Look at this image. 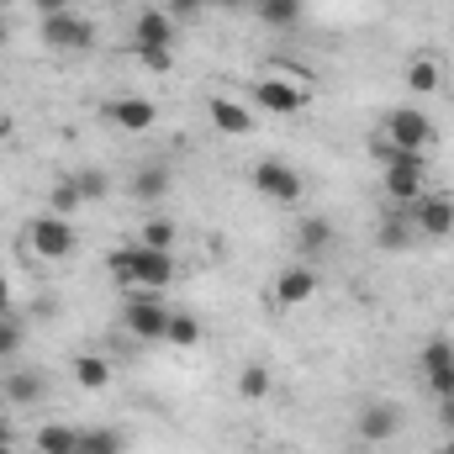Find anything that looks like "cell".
I'll use <instances>...</instances> for the list:
<instances>
[{
	"label": "cell",
	"instance_id": "e575fe53",
	"mask_svg": "<svg viewBox=\"0 0 454 454\" xmlns=\"http://www.w3.org/2000/svg\"><path fill=\"white\" fill-rule=\"evenodd\" d=\"M11 301H16V296H11V280H5V270H0V317H11Z\"/></svg>",
	"mask_w": 454,
	"mask_h": 454
},
{
	"label": "cell",
	"instance_id": "8d00e7d4",
	"mask_svg": "<svg viewBox=\"0 0 454 454\" xmlns=\"http://www.w3.org/2000/svg\"><path fill=\"white\" fill-rule=\"evenodd\" d=\"M439 418H444V428H454V396H444V402H439Z\"/></svg>",
	"mask_w": 454,
	"mask_h": 454
},
{
	"label": "cell",
	"instance_id": "9c48e42d",
	"mask_svg": "<svg viewBox=\"0 0 454 454\" xmlns=\"http://www.w3.org/2000/svg\"><path fill=\"white\" fill-rule=\"evenodd\" d=\"M37 37H43L53 53H85V48H96V27H90V16H80V11L43 16V21H37Z\"/></svg>",
	"mask_w": 454,
	"mask_h": 454
},
{
	"label": "cell",
	"instance_id": "f546056e",
	"mask_svg": "<svg viewBox=\"0 0 454 454\" xmlns=\"http://www.w3.org/2000/svg\"><path fill=\"white\" fill-rule=\"evenodd\" d=\"M439 364H454V343L450 339H428L423 343V370H439Z\"/></svg>",
	"mask_w": 454,
	"mask_h": 454
},
{
	"label": "cell",
	"instance_id": "7bdbcfd3",
	"mask_svg": "<svg viewBox=\"0 0 454 454\" xmlns=\"http://www.w3.org/2000/svg\"><path fill=\"white\" fill-rule=\"evenodd\" d=\"M0 454H16V444H0Z\"/></svg>",
	"mask_w": 454,
	"mask_h": 454
},
{
	"label": "cell",
	"instance_id": "5bb4252c",
	"mask_svg": "<svg viewBox=\"0 0 454 454\" xmlns=\"http://www.w3.org/2000/svg\"><path fill=\"white\" fill-rule=\"evenodd\" d=\"M175 32H180V21L164 5H143V16H132V43L137 48H175Z\"/></svg>",
	"mask_w": 454,
	"mask_h": 454
},
{
	"label": "cell",
	"instance_id": "60d3db41",
	"mask_svg": "<svg viewBox=\"0 0 454 454\" xmlns=\"http://www.w3.org/2000/svg\"><path fill=\"white\" fill-rule=\"evenodd\" d=\"M5 43H11V27H5V16H0V48H5Z\"/></svg>",
	"mask_w": 454,
	"mask_h": 454
},
{
	"label": "cell",
	"instance_id": "d590c367",
	"mask_svg": "<svg viewBox=\"0 0 454 454\" xmlns=\"http://www.w3.org/2000/svg\"><path fill=\"white\" fill-rule=\"evenodd\" d=\"M0 444H16V434H11V412L0 407Z\"/></svg>",
	"mask_w": 454,
	"mask_h": 454
},
{
	"label": "cell",
	"instance_id": "4316f807",
	"mask_svg": "<svg viewBox=\"0 0 454 454\" xmlns=\"http://www.w3.org/2000/svg\"><path fill=\"white\" fill-rule=\"evenodd\" d=\"M175 238H180V232H175V223H169V217H148L137 243H143V248H169V254H175Z\"/></svg>",
	"mask_w": 454,
	"mask_h": 454
},
{
	"label": "cell",
	"instance_id": "74e56055",
	"mask_svg": "<svg viewBox=\"0 0 454 454\" xmlns=\"http://www.w3.org/2000/svg\"><path fill=\"white\" fill-rule=\"evenodd\" d=\"M212 5H223V11H243V5H254V0H207V11Z\"/></svg>",
	"mask_w": 454,
	"mask_h": 454
},
{
	"label": "cell",
	"instance_id": "277c9868",
	"mask_svg": "<svg viewBox=\"0 0 454 454\" xmlns=\"http://www.w3.org/2000/svg\"><path fill=\"white\" fill-rule=\"evenodd\" d=\"M121 328L143 343H164V328H169V301H164V291H127Z\"/></svg>",
	"mask_w": 454,
	"mask_h": 454
},
{
	"label": "cell",
	"instance_id": "30bf717a",
	"mask_svg": "<svg viewBox=\"0 0 454 454\" xmlns=\"http://www.w3.org/2000/svg\"><path fill=\"white\" fill-rule=\"evenodd\" d=\"M407 223H412L418 238H450L454 232V196H439V191L418 196V201L407 207Z\"/></svg>",
	"mask_w": 454,
	"mask_h": 454
},
{
	"label": "cell",
	"instance_id": "f1b7e54d",
	"mask_svg": "<svg viewBox=\"0 0 454 454\" xmlns=\"http://www.w3.org/2000/svg\"><path fill=\"white\" fill-rule=\"evenodd\" d=\"M74 185H80V196H85V201H106V191H112L106 169H80V175H74Z\"/></svg>",
	"mask_w": 454,
	"mask_h": 454
},
{
	"label": "cell",
	"instance_id": "6da1fadb",
	"mask_svg": "<svg viewBox=\"0 0 454 454\" xmlns=\"http://www.w3.org/2000/svg\"><path fill=\"white\" fill-rule=\"evenodd\" d=\"M106 270L121 291H169L180 264L169 248H143V243H127V248H112L106 254Z\"/></svg>",
	"mask_w": 454,
	"mask_h": 454
},
{
	"label": "cell",
	"instance_id": "5b68a950",
	"mask_svg": "<svg viewBox=\"0 0 454 454\" xmlns=\"http://www.w3.org/2000/svg\"><path fill=\"white\" fill-rule=\"evenodd\" d=\"M248 180H254V191H259L264 201H280V207H296V201L307 196L301 169H296V164H286V159H259Z\"/></svg>",
	"mask_w": 454,
	"mask_h": 454
},
{
	"label": "cell",
	"instance_id": "603a6c76",
	"mask_svg": "<svg viewBox=\"0 0 454 454\" xmlns=\"http://www.w3.org/2000/svg\"><path fill=\"white\" fill-rule=\"evenodd\" d=\"M132 196H137V201H164V196H169V169H164V164L137 169V175H132Z\"/></svg>",
	"mask_w": 454,
	"mask_h": 454
},
{
	"label": "cell",
	"instance_id": "4dcf8cb0",
	"mask_svg": "<svg viewBox=\"0 0 454 454\" xmlns=\"http://www.w3.org/2000/svg\"><path fill=\"white\" fill-rule=\"evenodd\" d=\"M423 380H428V391L444 402V396H454V364H439V370H423Z\"/></svg>",
	"mask_w": 454,
	"mask_h": 454
},
{
	"label": "cell",
	"instance_id": "3957f363",
	"mask_svg": "<svg viewBox=\"0 0 454 454\" xmlns=\"http://www.w3.org/2000/svg\"><path fill=\"white\" fill-rule=\"evenodd\" d=\"M74 248H80V232H74L69 217L37 212V217L27 223V254H32V259H43V264H64Z\"/></svg>",
	"mask_w": 454,
	"mask_h": 454
},
{
	"label": "cell",
	"instance_id": "f35d334b",
	"mask_svg": "<svg viewBox=\"0 0 454 454\" xmlns=\"http://www.w3.org/2000/svg\"><path fill=\"white\" fill-rule=\"evenodd\" d=\"M96 5H106V11H121V5H132V0H96Z\"/></svg>",
	"mask_w": 454,
	"mask_h": 454
},
{
	"label": "cell",
	"instance_id": "cb8c5ba5",
	"mask_svg": "<svg viewBox=\"0 0 454 454\" xmlns=\"http://www.w3.org/2000/svg\"><path fill=\"white\" fill-rule=\"evenodd\" d=\"M254 11H259L264 27H280V32L301 21V0H254Z\"/></svg>",
	"mask_w": 454,
	"mask_h": 454
},
{
	"label": "cell",
	"instance_id": "8fae6325",
	"mask_svg": "<svg viewBox=\"0 0 454 454\" xmlns=\"http://www.w3.org/2000/svg\"><path fill=\"white\" fill-rule=\"evenodd\" d=\"M402 423H407V412H402L396 402H364L359 418H354V434H359L364 444H386V439L402 434Z\"/></svg>",
	"mask_w": 454,
	"mask_h": 454
},
{
	"label": "cell",
	"instance_id": "484cf974",
	"mask_svg": "<svg viewBox=\"0 0 454 454\" xmlns=\"http://www.w3.org/2000/svg\"><path fill=\"white\" fill-rule=\"evenodd\" d=\"M412 238H418V232H412V223H407L402 212H396V217H386V223H380V232H375V243H380L386 254H391V248H407Z\"/></svg>",
	"mask_w": 454,
	"mask_h": 454
},
{
	"label": "cell",
	"instance_id": "d4e9b609",
	"mask_svg": "<svg viewBox=\"0 0 454 454\" xmlns=\"http://www.w3.org/2000/svg\"><path fill=\"white\" fill-rule=\"evenodd\" d=\"M80 454H127L121 428H80Z\"/></svg>",
	"mask_w": 454,
	"mask_h": 454
},
{
	"label": "cell",
	"instance_id": "44dd1931",
	"mask_svg": "<svg viewBox=\"0 0 454 454\" xmlns=\"http://www.w3.org/2000/svg\"><path fill=\"white\" fill-rule=\"evenodd\" d=\"M275 391V370L264 364V359H254V364H243V375H238V402H264Z\"/></svg>",
	"mask_w": 454,
	"mask_h": 454
},
{
	"label": "cell",
	"instance_id": "8992f818",
	"mask_svg": "<svg viewBox=\"0 0 454 454\" xmlns=\"http://www.w3.org/2000/svg\"><path fill=\"white\" fill-rule=\"evenodd\" d=\"M380 191H386V201H396V207H412L418 196H428V153H402L396 164H386Z\"/></svg>",
	"mask_w": 454,
	"mask_h": 454
},
{
	"label": "cell",
	"instance_id": "ffe728a7",
	"mask_svg": "<svg viewBox=\"0 0 454 454\" xmlns=\"http://www.w3.org/2000/svg\"><path fill=\"white\" fill-rule=\"evenodd\" d=\"M48 212H53V217H69V223L85 212V196H80L74 175H59V180L48 185Z\"/></svg>",
	"mask_w": 454,
	"mask_h": 454
},
{
	"label": "cell",
	"instance_id": "7c38bea8",
	"mask_svg": "<svg viewBox=\"0 0 454 454\" xmlns=\"http://www.w3.org/2000/svg\"><path fill=\"white\" fill-rule=\"evenodd\" d=\"M101 116L112 121L116 132H132V137H143V132H153V121H159V106L153 101H143V96H112Z\"/></svg>",
	"mask_w": 454,
	"mask_h": 454
},
{
	"label": "cell",
	"instance_id": "ba28073f",
	"mask_svg": "<svg viewBox=\"0 0 454 454\" xmlns=\"http://www.w3.org/2000/svg\"><path fill=\"white\" fill-rule=\"evenodd\" d=\"M380 132H386L396 148H407V153H428V148L439 143V127L428 121V112H418V106H391L386 121H380Z\"/></svg>",
	"mask_w": 454,
	"mask_h": 454
},
{
	"label": "cell",
	"instance_id": "4fadbf2b",
	"mask_svg": "<svg viewBox=\"0 0 454 454\" xmlns=\"http://www.w3.org/2000/svg\"><path fill=\"white\" fill-rule=\"evenodd\" d=\"M43 396H48V375H43V370L16 364V370L0 375V402H5V407H37Z\"/></svg>",
	"mask_w": 454,
	"mask_h": 454
},
{
	"label": "cell",
	"instance_id": "e0dca14e",
	"mask_svg": "<svg viewBox=\"0 0 454 454\" xmlns=\"http://www.w3.org/2000/svg\"><path fill=\"white\" fill-rule=\"evenodd\" d=\"M201 339H207L201 317H196L191 307H169V328H164V343H169V348H180V354H191V348H201Z\"/></svg>",
	"mask_w": 454,
	"mask_h": 454
},
{
	"label": "cell",
	"instance_id": "d6986e66",
	"mask_svg": "<svg viewBox=\"0 0 454 454\" xmlns=\"http://www.w3.org/2000/svg\"><path fill=\"white\" fill-rule=\"evenodd\" d=\"M333 238H339V232H333L328 217H301V223H296V248H301V259H312V264L333 248Z\"/></svg>",
	"mask_w": 454,
	"mask_h": 454
},
{
	"label": "cell",
	"instance_id": "52a82bcc",
	"mask_svg": "<svg viewBox=\"0 0 454 454\" xmlns=\"http://www.w3.org/2000/svg\"><path fill=\"white\" fill-rule=\"evenodd\" d=\"M317 286H323L317 264H312V259H296V264H286V270L275 275V286H270V307H275V312H296V307H307V301L317 296Z\"/></svg>",
	"mask_w": 454,
	"mask_h": 454
},
{
	"label": "cell",
	"instance_id": "d6a6232c",
	"mask_svg": "<svg viewBox=\"0 0 454 454\" xmlns=\"http://www.w3.org/2000/svg\"><path fill=\"white\" fill-rule=\"evenodd\" d=\"M21 348V323L16 317H0V359H11Z\"/></svg>",
	"mask_w": 454,
	"mask_h": 454
},
{
	"label": "cell",
	"instance_id": "ee69618b",
	"mask_svg": "<svg viewBox=\"0 0 454 454\" xmlns=\"http://www.w3.org/2000/svg\"><path fill=\"white\" fill-rule=\"evenodd\" d=\"M0 5H11V0H0Z\"/></svg>",
	"mask_w": 454,
	"mask_h": 454
},
{
	"label": "cell",
	"instance_id": "9a60e30c",
	"mask_svg": "<svg viewBox=\"0 0 454 454\" xmlns=\"http://www.w3.org/2000/svg\"><path fill=\"white\" fill-rule=\"evenodd\" d=\"M207 121L227 137H248L254 132V106L238 96H207Z\"/></svg>",
	"mask_w": 454,
	"mask_h": 454
},
{
	"label": "cell",
	"instance_id": "b9f144b4",
	"mask_svg": "<svg viewBox=\"0 0 454 454\" xmlns=\"http://www.w3.org/2000/svg\"><path fill=\"white\" fill-rule=\"evenodd\" d=\"M0 137H11V116L0 112Z\"/></svg>",
	"mask_w": 454,
	"mask_h": 454
},
{
	"label": "cell",
	"instance_id": "7402d4cb",
	"mask_svg": "<svg viewBox=\"0 0 454 454\" xmlns=\"http://www.w3.org/2000/svg\"><path fill=\"white\" fill-rule=\"evenodd\" d=\"M32 444H37V454H80V428H69V423H43V428L32 434Z\"/></svg>",
	"mask_w": 454,
	"mask_h": 454
},
{
	"label": "cell",
	"instance_id": "ac0fdd59",
	"mask_svg": "<svg viewBox=\"0 0 454 454\" xmlns=\"http://www.w3.org/2000/svg\"><path fill=\"white\" fill-rule=\"evenodd\" d=\"M69 375H74V386H80V391H106V386H112V359L85 348V354H74V359H69Z\"/></svg>",
	"mask_w": 454,
	"mask_h": 454
},
{
	"label": "cell",
	"instance_id": "1f68e13d",
	"mask_svg": "<svg viewBox=\"0 0 454 454\" xmlns=\"http://www.w3.org/2000/svg\"><path fill=\"white\" fill-rule=\"evenodd\" d=\"M164 11H169L175 21H201V16H207V0H164Z\"/></svg>",
	"mask_w": 454,
	"mask_h": 454
},
{
	"label": "cell",
	"instance_id": "ab89813d",
	"mask_svg": "<svg viewBox=\"0 0 454 454\" xmlns=\"http://www.w3.org/2000/svg\"><path fill=\"white\" fill-rule=\"evenodd\" d=\"M434 454H454V428H450V439H444V444H439Z\"/></svg>",
	"mask_w": 454,
	"mask_h": 454
},
{
	"label": "cell",
	"instance_id": "836d02e7",
	"mask_svg": "<svg viewBox=\"0 0 454 454\" xmlns=\"http://www.w3.org/2000/svg\"><path fill=\"white\" fill-rule=\"evenodd\" d=\"M37 5V16H59V11H69V0H32Z\"/></svg>",
	"mask_w": 454,
	"mask_h": 454
},
{
	"label": "cell",
	"instance_id": "7a4b0ae2",
	"mask_svg": "<svg viewBox=\"0 0 454 454\" xmlns=\"http://www.w3.org/2000/svg\"><path fill=\"white\" fill-rule=\"evenodd\" d=\"M312 90H317V80H307L301 69L270 64V74L254 80L248 101H259V112H270V116H301L307 106H312Z\"/></svg>",
	"mask_w": 454,
	"mask_h": 454
},
{
	"label": "cell",
	"instance_id": "2e32d148",
	"mask_svg": "<svg viewBox=\"0 0 454 454\" xmlns=\"http://www.w3.org/2000/svg\"><path fill=\"white\" fill-rule=\"evenodd\" d=\"M402 80H407L412 96H439V90H444V64H439L434 53H412L407 69H402Z\"/></svg>",
	"mask_w": 454,
	"mask_h": 454
},
{
	"label": "cell",
	"instance_id": "83f0119b",
	"mask_svg": "<svg viewBox=\"0 0 454 454\" xmlns=\"http://www.w3.org/2000/svg\"><path fill=\"white\" fill-rule=\"evenodd\" d=\"M132 59H137L143 69H153V74H169V69H175V48H137V43H132Z\"/></svg>",
	"mask_w": 454,
	"mask_h": 454
}]
</instances>
